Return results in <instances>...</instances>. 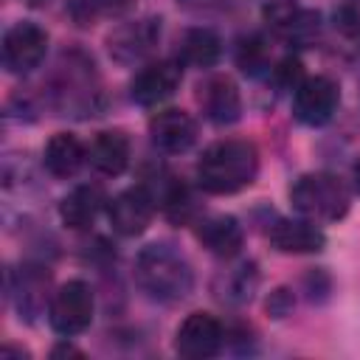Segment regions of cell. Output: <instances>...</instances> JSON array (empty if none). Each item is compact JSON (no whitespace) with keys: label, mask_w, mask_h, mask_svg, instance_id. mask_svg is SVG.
Listing matches in <instances>:
<instances>
[{"label":"cell","mask_w":360,"mask_h":360,"mask_svg":"<svg viewBox=\"0 0 360 360\" xmlns=\"http://www.w3.org/2000/svg\"><path fill=\"white\" fill-rule=\"evenodd\" d=\"M259 172V152L250 141H217L211 143L200 163H197V180L208 194H233L253 183Z\"/></svg>","instance_id":"6da1fadb"},{"label":"cell","mask_w":360,"mask_h":360,"mask_svg":"<svg viewBox=\"0 0 360 360\" xmlns=\"http://www.w3.org/2000/svg\"><path fill=\"white\" fill-rule=\"evenodd\" d=\"M135 281L158 301H183L194 287L191 264L172 245H146L135 259Z\"/></svg>","instance_id":"7a4b0ae2"},{"label":"cell","mask_w":360,"mask_h":360,"mask_svg":"<svg viewBox=\"0 0 360 360\" xmlns=\"http://www.w3.org/2000/svg\"><path fill=\"white\" fill-rule=\"evenodd\" d=\"M290 202L307 219H340L349 211V191L335 174H301L290 188Z\"/></svg>","instance_id":"3957f363"},{"label":"cell","mask_w":360,"mask_h":360,"mask_svg":"<svg viewBox=\"0 0 360 360\" xmlns=\"http://www.w3.org/2000/svg\"><path fill=\"white\" fill-rule=\"evenodd\" d=\"M48 321H51L53 332H59L65 338L84 332L93 321V290L84 281L62 284L51 298Z\"/></svg>","instance_id":"277c9868"},{"label":"cell","mask_w":360,"mask_h":360,"mask_svg":"<svg viewBox=\"0 0 360 360\" xmlns=\"http://www.w3.org/2000/svg\"><path fill=\"white\" fill-rule=\"evenodd\" d=\"M338 101H340V90L329 76H307L295 84L292 112L301 124L321 127L335 115Z\"/></svg>","instance_id":"5b68a950"},{"label":"cell","mask_w":360,"mask_h":360,"mask_svg":"<svg viewBox=\"0 0 360 360\" xmlns=\"http://www.w3.org/2000/svg\"><path fill=\"white\" fill-rule=\"evenodd\" d=\"M48 51V34L37 22H14L3 37V65L8 73L34 70Z\"/></svg>","instance_id":"8992f818"},{"label":"cell","mask_w":360,"mask_h":360,"mask_svg":"<svg viewBox=\"0 0 360 360\" xmlns=\"http://www.w3.org/2000/svg\"><path fill=\"white\" fill-rule=\"evenodd\" d=\"M225 343V329L211 312H191L177 326L174 349L180 357L188 360H205L214 357Z\"/></svg>","instance_id":"52a82bcc"},{"label":"cell","mask_w":360,"mask_h":360,"mask_svg":"<svg viewBox=\"0 0 360 360\" xmlns=\"http://www.w3.org/2000/svg\"><path fill=\"white\" fill-rule=\"evenodd\" d=\"M262 17L276 34H281L284 39H290L295 45L312 42L321 31L318 11L301 8L295 0H267L262 8Z\"/></svg>","instance_id":"ba28073f"},{"label":"cell","mask_w":360,"mask_h":360,"mask_svg":"<svg viewBox=\"0 0 360 360\" xmlns=\"http://www.w3.org/2000/svg\"><path fill=\"white\" fill-rule=\"evenodd\" d=\"M107 214H110V225H112L115 233H121V236H138L152 222L155 200H152V194L143 186H132V188L121 191L118 197H112Z\"/></svg>","instance_id":"9c48e42d"},{"label":"cell","mask_w":360,"mask_h":360,"mask_svg":"<svg viewBox=\"0 0 360 360\" xmlns=\"http://www.w3.org/2000/svg\"><path fill=\"white\" fill-rule=\"evenodd\" d=\"M180 79H183L180 62L163 59V62H155V65L143 68V70L132 79L129 96H132V101L141 104V107H155V104L166 101V98L177 90Z\"/></svg>","instance_id":"30bf717a"},{"label":"cell","mask_w":360,"mask_h":360,"mask_svg":"<svg viewBox=\"0 0 360 360\" xmlns=\"http://www.w3.org/2000/svg\"><path fill=\"white\" fill-rule=\"evenodd\" d=\"M158 37H160V20L143 17V20H132V22H127V25L115 28L107 42H110L112 59L129 65V62L146 56V53L155 48Z\"/></svg>","instance_id":"8fae6325"},{"label":"cell","mask_w":360,"mask_h":360,"mask_svg":"<svg viewBox=\"0 0 360 360\" xmlns=\"http://www.w3.org/2000/svg\"><path fill=\"white\" fill-rule=\"evenodd\" d=\"M149 135H152V143L160 152L177 155V152H186L197 141V124L188 112L172 107V110L158 112L149 121Z\"/></svg>","instance_id":"7c38bea8"},{"label":"cell","mask_w":360,"mask_h":360,"mask_svg":"<svg viewBox=\"0 0 360 360\" xmlns=\"http://www.w3.org/2000/svg\"><path fill=\"white\" fill-rule=\"evenodd\" d=\"M267 239L281 253H318L326 245L323 231L309 219H276Z\"/></svg>","instance_id":"4fadbf2b"},{"label":"cell","mask_w":360,"mask_h":360,"mask_svg":"<svg viewBox=\"0 0 360 360\" xmlns=\"http://www.w3.org/2000/svg\"><path fill=\"white\" fill-rule=\"evenodd\" d=\"M200 101H202L205 115H208L214 124H219V127L233 124V121L242 115V98H239V90H236V84H233L228 76H217V79H211V82L205 84Z\"/></svg>","instance_id":"5bb4252c"},{"label":"cell","mask_w":360,"mask_h":360,"mask_svg":"<svg viewBox=\"0 0 360 360\" xmlns=\"http://www.w3.org/2000/svg\"><path fill=\"white\" fill-rule=\"evenodd\" d=\"M87 158L93 163V169H98L101 174H121L129 163V141L124 132L118 129H107V132H98L87 149Z\"/></svg>","instance_id":"9a60e30c"},{"label":"cell","mask_w":360,"mask_h":360,"mask_svg":"<svg viewBox=\"0 0 360 360\" xmlns=\"http://www.w3.org/2000/svg\"><path fill=\"white\" fill-rule=\"evenodd\" d=\"M104 205V194L98 186H76L59 205V217L68 228L73 231H84L96 222L98 211Z\"/></svg>","instance_id":"2e32d148"},{"label":"cell","mask_w":360,"mask_h":360,"mask_svg":"<svg viewBox=\"0 0 360 360\" xmlns=\"http://www.w3.org/2000/svg\"><path fill=\"white\" fill-rule=\"evenodd\" d=\"M197 239L217 256H236L242 248V228L233 217L217 214V217H205L197 225Z\"/></svg>","instance_id":"e0dca14e"},{"label":"cell","mask_w":360,"mask_h":360,"mask_svg":"<svg viewBox=\"0 0 360 360\" xmlns=\"http://www.w3.org/2000/svg\"><path fill=\"white\" fill-rule=\"evenodd\" d=\"M84 158H87V152H84L82 141L70 132H56L45 143V169L53 177H73L82 169Z\"/></svg>","instance_id":"ac0fdd59"},{"label":"cell","mask_w":360,"mask_h":360,"mask_svg":"<svg viewBox=\"0 0 360 360\" xmlns=\"http://www.w3.org/2000/svg\"><path fill=\"white\" fill-rule=\"evenodd\" d=\"M222 53V42L211 28H191L180 39V59L194 68H211Z\"/></svg>","instance_id":"d6986e66"},{"label":"cell","mask_w":360,"mask_h":360,"mask_svg":"<svg viewBox=\"0 0 360 360\" xmlns=\"http://www.w3.org/2000/svg\"><path fill=\"white\" fill-rule=\"evenodd\" d=\"M259 284V273L253 267V262H242L231 270H225L219 278H217V298L219 301H228V304H245L250 301L253 290Z\"/></svg>","instance_id":"ffe728a7"},{"label":"cell","mask_w":360,"mask_h":360,"mask_svg":"<svg viewBox=\"0 0 360 360\" xmlns=\"http://www.w3.org/2000/svg\"><path fill=\"white\" fill-rule=\"evenodd\" d=\"M45 287H48V273H37V267L20 270L17 284H14V301H17L20 318L25 315L31 321L34 315H39V309L45 304V295H42Z\"/></svg>","instance_id":"44dd1931"},{"label":"cell","mask_w":360,"mask_h":360,"mask_svg":"<svg viewBox=\"0 0 360 360\" xmlns=\"http://www.w3.org/2000/svg\"><path fill=\"white\" fill-rule=\"evenodd\" d=\"M236 65L245 73H250V76H256L262 68H267V48H264V42L259 37H245L239 42V48H236Z\"/></svg>","instance_id":"7402d4cb"},{"label":"cell","mask_w":360,"mask_h":360,"mask_svg":"<svg viewBox=\"0 0 360 360\" xmlns=\"http://www.w3.org/2000/svg\"><path fill=\"white\" fill-rule=\"evenodd\" d=\"M335 28L343 37L360 39V0H343L335 8Z\"/></svg>","instance_id":"603a6c76"},{"label":"cell","mask_w":360,"mask_h":360,"mask_svg":"<svg viewBox=\"0 0 360 360\" xmlns=\"http://www.w3.org/2000/svg\"><path fill=\"white\" fill-rule=\"evenodd\" d=\"M163 208H166L169 219H174V222H188V217H191V211H194V202H191L188 188H186V186H180V183H177V186H172V191L166 194Z\"/></svg>","instance_id":"cb8c5ba5"},{"label":"cell","mask_w":360,"mask_h":360,"mask_svg":"<svg viewBox=\"0 0 360 360\" xmlns=\"http://www.w3.org/2000/svg\"><path fill=\"white\" fill-rule=\"evenodd\" d=\"M298 76H301V62H298V59L287 56V59L278 62V68H276V79H278L284 87H292V82H295Z\"/></svg>","instance_id":"d4e9b609"},{"label":"cell","mask_w":360,"mask_h":360,"mask_svg":"<svg viewBox=\"0 0 360 360\" xmlns=\"http://www.w3.org/2000/svg\"><path fill=\"white\" fill-rule=\"evenodd\" d=\"M70 14L79 25H87L96 17V0H70Z\"/></svg>","instance_id":"484cf974"},{"label":"cell","mask_w":360,"mask_h":360,"mask_svg":"<svg viewBox=\"0 0 360 360\" xmlns=\"http://www.w3.org/2000/svg\"><path fill=\"white\" fill-rule=\"evenodd\" d=\"M290 307H292V298L287 295V290H276V292H273V301H267V309H270L276 318L287 315Z\"/></svg>","instance_id":"4316f807"},{"label":"cell","mask_w":360,"mask_h":360,"mask_svg":"<svg viewBox=\"0 0 360 360\" xmlns=\"http://www.w3.org/2000/svg\"><path fill=\"white\" fill-rule=\"evenodd\" d=\"M51 357H82V352L73 349L70 343H62V346H56V349L51 352Z\"/></svg>","instance_id":"83f0119b"},{"label":"cell","mask_w":360,"mask_h":360,"mask_svg":"<svg viewBox=\"0 0 360 360\" xmlns=\"http://www.w3.org/2000/svg\"><path fill=\"white\" fill-rule=\"evenodd\" d=\"M14 354H17V357H28V352H25V349H17V346H3V352H0L3 360H11Z\"/></svg>","instance_id":"f1b7e54d"},{"label":"cell","mask_w":360,"mask_h":360,"mask_svg":"<svg viewBox=\"0 0 360 360\" xmlns=\"http://www.w3.org/2000/svg\"><path fill=\"white\" fill-rule=\"evenodd\" d=\"M354 188L360 191V160H357V166H354Z\"/></svg>","instance_id":"f546056e"}]
</instances>
